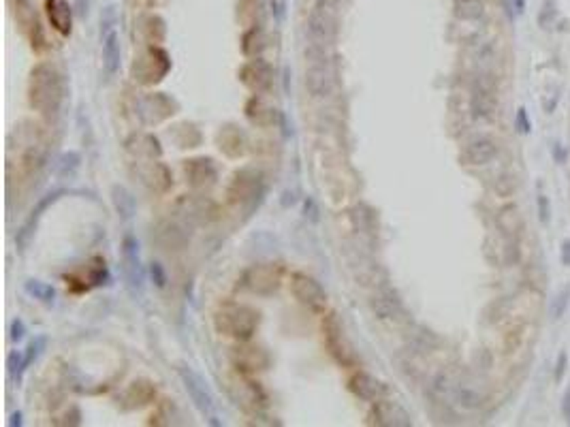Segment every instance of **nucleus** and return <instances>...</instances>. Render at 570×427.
<instances>
[{"label": "nucleus", "instance_id": "7", "mask_svg": "<svg viewBox=\"0 0 570 427\" xmlns=\"http://www.w3.org/2000/svg\"><path fill=\"white\" fill-rule=\"evenodd\" d=\"M495 156H497V144L491 137H476L464 150V160L474 167L491 163Z\"/></svg>", "mask_w": 570, "mask_h": 427}, {"label": "nucleus", "instance_id": "8", "mask_svg": "<svg viewBox=\"0 0 570 427\" xmlns=\"http://www.w3.org/2000/svg\"><path fill=\"white\" fill-rule=\"evenodd\" d=\"M306 88L314 96H327L333 88L331 70L325 64H312L306 73Z\"/></svg>", "mask_w": 570, "mask_h": 427}, {"label": "nucleus", "instance_id": "19", "mask_svg": "<svg viewBox=\"0 0 570 427\" xmlns=\"http://www.w3.org/2000/svg\"><path fill=\"white\" fill-rule=\"evenodd\" d=\"M24 335H26L24 320H22V318H15L13 323H11V340H13V342H22Z\"/></svg>", "mask_w": 570, "mask_h": 427}, {"label": "nucleus", "instance_id": "10", "mask_svg": "<svg viewBox=\"0 0 570 427\" xmlns=\"http://www.w3.org/2000/svg\"><path fill=\"white\" fill-rule=\"evenodd\" d=\"M47 15L51 26L56 28L60 34L70 32V20H73V11L66 0H47Z\"/></svg>", "mask_w": 570, "mask_h": 427}, {"label": "nucleus", "instance_id": "17", "mask_svg": "<svg viewBox=\"0 0 570 427\" xmlns=\"http://www.w3.org/2000/svg\"><path fill=\"white\" fill-rule=\"evenodd\" d=\"M568 299H570V289L564 287V289L556 295V299L551 301V316H554V318H562L564 310L568 308Z\"/></svg>", "mask_w": 570, "mask_h": 427}, {"label": "nucleus", "instance_id": "18", "mask_svg": "<svg viewBox=\"0 0 570 427\" xmlns=\"http://www.w3.org/2000/svg\"><path fill=\"white\" fill-rule=\"evenodd\" d=\"M45 348V337H37L28 348H26V354H24V359H26V365H30L32 361H37V357L41 354V350Z\"/></svg>", "mask_w": 570, "mask_h": 427}, {"label": "nucleus", "instance_id": "1", "mask_svg": "<svg viewBox=\"0 0 570 427\" xmlns=\"http://www.w3.org/2000/svg\"><path fill=\"white\" fill-rule=\"evenodd\" d=\"M60 101H62V86L56 68L43 64L37 70H32V79H30L32 107H37V109L45 114H53L58 109Z\"/></svg>", "mask_w": 570, "mask_h": 427}, {"label": "nucleus", "instance_id": "9", "mask_svg": "<svg viewBox=\"0 0 570 427\" xmlns=\"http://www.w3.org/2000/svg\"><path fill=\"white\" fill-rule=\"evenodd\" d=\"M120 58H122V49H120V37L118 32L109 30L105 32L103 37V66L107 70V75H116L120 70Z\"/></svg>", "mask_w": 570, "mask_h": 427}, {"label": "nucleus", "instance_id": "2", "mask_svg": "<svg viewBox=\"0 0 570 427\" xmlns=\"http://www.w3.org/2000/svg\"><path fill=\"white\" fill-rule=\"evenodd\" d=\"M122 261H124V276H127L131 293L135 297H141L146 287V272L139 257V242L133 235H127L122 242Z\"/></svg>", "mask_w": 570, "mask_h": 427}, {"label": "nucleus", "instance_id": "25", "mask_svg": "<svg viewBox=\"0 0 570 427\" xmlns=\"http://www.w3.org/2000/svg\"><path fill=\"white\" fill-rule=\"evenodd\" d=\"M562 411H564V417L570 421V389L566 391V396H564V404H562Z\"/></svg>", "mask_w": 570, "mask_h": 427}, {"label": "nucleus", "instance_id": "12", "mask_svg": "<svg viewBox=\"0 0 570 427\" xmlns=\"http://www.w3.org/2000/svg\"><path fill=\"white\" fill-rule=\"evenodd\" d=\"M453 13L457 20L476 22L485 13V3L483 0H453Z\"/></svg>", "mask_w": 570, "mask_h": 427}, {"label": "nucleus", "instance_id": "14", "mask_svg": "<svg viewBox=\"0 0 570 427\" xmlns=\"http://www.w3.org/2000/svg\"><path fill=\"white\" fill-rule=\"evenodd\" d=\"M24 289H26L28 295H32L34 299L43 301V304H53V297H56V291H53V287H49V284H45L41 280H28L24 284Z\"/></svg>", "mask_w": 570, "mask_h": 427}, {"label": "nucleus", "instance_id": "15", "mask_svg": "<svg viewBox=\"0 0 570 427\" xmlns=\"http://www.w3.org/2000/svg\"><path fill=\"white\" fill-rule=\"evenodd\" d=\"M7 365H9V374H11V378L15 383H22V376H24V372H26V359H24V354L22 352H17L13 350L9 354V359H7Z\"/></svg>", "mask_w": 570, "mask_h": 427}, {"label": "nucleus", "instance_id": "24", "mask_svg": "<svg viewBox=\"0 0 570 427\" xmlns=\"http://www.w3.org/2000/svg\"><path fill=\"white\" fill-rule=\"evenodd\" d=\"M562 263L566 267H570V242H564L562 244Z\"/></svg>", "mask_w": 570, "mask_h": 427}, {"label": "nucleus", "instance_id": "4", "mask_svg": "<svg viewBox=\"0 0 570 427\" xmlns=\"http://www.w3.org/2000/svg\"><path fill=\"white\" fill-rule=\"evenodd\" d=\"M291 289H293V295L310 310H323L327 304V295H325L323 287L306 274H295Z\"/></svg>", "mask_w": 570, "mask_h": 427}, {"label": "nucleus", "instance_id": "6", "mask_svg": "<svg viewBox=\"0 0 570 427\" xmlns=\"http://www.w3.org/2000/svg\"><path fill=\"white\" fill-rule=\"evenodd\" d=\"M497 109V99H495V86L487 79L476 81L472 90V114L474 118L487 120Z\"/></svg>", "mask_w": 570, "mask_h": 427}, {"label": "nucleus", "instance_id": "21", "mask_svg": "<svg viewBox=\"0 0 570 427\" xmlns=\"http://www.w3.org/2000/svg\"><path fill=\"white\" fill-rule=\"evenodd\" d=\"M150 272H152V278H154V282L158 284V287H165L167 278H165V272H163V267H160V263H154Z\"/></svg>", "mask_w": 570, "mask_h": 427}, {"label": "nucleus", "instance_id": "3", "mask_svg": "<svg viewBox=\"0 0 570 427\" xmlns=\"http://www.w3.org/2000/svg\"><path fill=\"white\" fill-rule=\"evenodd\" d=\"M180 376H182V383L188 391L192 404L197 406V411L203 417H207L209 423H218L216 421V404H213V398L209 393V389L205 387L203 378L190 367H180Z\"/></svg>", "mask_w": 570, "mask_h": 427}, {"label": "nucleus", "instance_id": "16", "mask_svg": "<svg viewBox=\"0 0 570 427\" xmlns=\"http://www.w3.org/2000/svg\"><path fill=\"white\" fill-rule=\"evenodd\" d=\"M556 20H558L556 3H554V0H545V5H543V9H541V13H539V24H541V28L549 30L551 26L556 24Z\"/></svg>", "mask_w": 570, "mask_h": 427}, {"label": "nucleus", "instance_id": "20", "mask_svg": "<svg viewBox=\"0 0 570 427\" xmlns=\"http://www.w3.org/2000/svg\"><path fill=\"white\" fill-rule=\"evenodd\" d=\"M515 122H517V129H519L521 133H530V129H532V124H530V118H528V112L523 109V107H521V109L517 112V120H515Z\"/></svg>", "mask_w": 570, "mask_h": 427}, {"label": "nucleus", "instance_id": "11", "mask_svg": "<svg viewBox=\"0 0 570 427\" xmlns=\"http://www.w3.org/2000/svg\"><path fill=\"white\" fill-rule=\"evenodd\" d=\"M352 391L363 400L376 402L385 393V387L378 380H374L372 376H367V374H357V376L352 378Z\"/></svg>", "mask_w": 570, "mask_h": 427}, {"label": "nucleus", "instance_id": "5", "mask_svg": "<svg viewBox=\"0 0 570 427\" xmlns=\"http://www.w3.org/2000/svg\"><path fill=\"white\" fill-rule=\"evenodd\" d=\"M62 194H66V190H53V192L45 194V197L37 203V207H34V209L30 211V218L22 224V229L17 231V237H15L17 246H20V250H26V248H28V244H30V240H32V233L37 231V224H39V220H41V216H43V211H45L49 205L56 203V201L62 197Z\"/></svg>", "mask_w": 570, "mask_h": 427}, {"label": "nucleus", "instance_id": "22", "mask_svg": "<svg viewBox=\"0 0 570 427\" xmlns=\"http://www.w3.org/2000/svg\"><path fill=\"white\" fill-rule=\"evenodd\" d=\"M566 363H568V357H566V352H560V357H558V370H556V380L560 383L562 376H564V370H566Z\"/></svg>", "mask_w": 570, "mask_h": 427}, {"label": "nucleus", "instance_id": "13", "mask_svg": "<svg viewBox=\"0 0 570 427\" xmlns=\"http://www.w3.org/2000/svg\"><path fill=\"white\" fill-rule=\"evenodd\" d=\"M114 205L122 218H131L135 214V199L124 186H114Z\"/></svg>", "mask_w": 570, "mask_h": 427}, {"label": "nucleus", "instance_id": "23", "mask_svg": "<svg viewBox=\"0 0 570 427\" xmlns=\"http://www.w3.org/2000/svg\"><path fill=\"white\" fill-rule=\"evenodd\" d=\"M539 211H541V220L547 222L549 220V203H547L545 194H541V197H539Z\"/></svg>", "mask_w": 570, "mask_h": 427}, {"label": "nucleus", "instance_id": "27", "mask_svg": "<svg viewBox=\"0 0 570 427\" xmlns=\"http://www.w3.org/2000/svg\"><path fill=\"white\" fill-rule=\"evenodd\" d=\"M515 9H517V13H523V9H526V0H515Z\"/></svg>", "mask_w": 570, "mask_h": 427}, {"label": "nucleus", "instance_id": "26", "mask_svg": "<svg viewBox=\"0 0 570 427\" xmlns=\"http://www.w3.org/2000/svg\"><path fill=\"white\" fill-rule=\"evenodd\" d=\"M9 425H22V413H15L9 421Z\"/></svg>", "mask_w": 570, "mask_h": 427}]
</instances>
